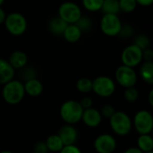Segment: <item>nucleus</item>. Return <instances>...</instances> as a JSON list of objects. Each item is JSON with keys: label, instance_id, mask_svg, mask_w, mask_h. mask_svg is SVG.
I'll return each instance as SVG.
<instances>
[{"label": "nucleus", "instance_id": "19", "mask_svg": "<svg viewBox=\"0 0 153 153\" xmlns=\"http://www.w3.org/2000/svg\"><path fill=\"white\" fill-rule=\"evenodd\" d=\"M136 143L137 148L143 153L153 152V139L151 134H140Z\"/></svg>", "mask_w": 153, "mask_h": 153}, {"label": "nucleus", "instance_id": "6", "mask_svg": "<svg viewBox=\"0 0 153 153\" xmlns=\"http://www.w3.org/2000/svg\"><path fill=\"white\" fill-rule=\"evenodd\" d=\"M133 122V126L139 134H151L153 129V117L151 112L142 109L138 111Z\"/></svg>", "mask_w": 153, "mask_h": 153}, {"label": "nucleus", "instance_id": "20", "mask_svg": "<svg viewBox=\"0 0 153 153\" xmlns=\"http://www.w3.org/2000/svg\"><path fill=\"white\" fill-rule=\"evenodd\" d=\"M45 143L47 145L48 152H59L65 146L62 140L56 134L49 135L46 139Z\"/></svg>", "mask_w": 153, "mask_h": 153}, {"label": "nucleus", "instance_id": "26", "mask_svg": "<svg viewBox=\"0 0 153 153\" xmlns=\"http://www.w3.org/2000/svg\"><path fill=\"white\" fill-rule=\"evenodd\" d=\"M120 11L125 13H132L137 6L135 0H118Z\"/></svg>", "mask_w": 153, "mask_h": 153}, {"label": "nucleus", "instance_id": "7", "mask_svg": "<svg viewBox=\"0 0 153 153\" xmlns=\"http://www.w3.org/2000/svg\"><path fill=\"white\" fill-rule=\"evenodd\" d=\"M58 17L67 24H75L82 17V10L75 3L64 2L58 7Z\"/></svg>", "mask_w": 153, "mask_h": 153}, {"label": "nucleus", "instance_id": "23", "mask_svg": "<svg viewBox=\"0 0 153 153\" xmlns=\"http://www.w3.org/2000/svg\"><path fill=\"white\" fill-rule=\"evenodd\" d=\"M76 89L82 93H89L92 91V80L82 77L80 78L76 82Z\"/></svg>", "mask_w": 153, "mask_h": 153}, {"label": "nucleus", "instance_id": "18", "mask_svg": "<svg viewBox=\"0 0 153 153\" xmlns=\"http://www.w3.org/2000/svg\"><path fill=\"white\" fill-rule=\"evenodd\" d=\"M141 78L148 84H153V62L152 61H144L139 71Z\"/></svg>", "mask_w": 153, "mask_h": 153}, {"label": "nucleus", "instance_id": "25", "mask_svg": "<svg viewBox=\"0 0 153 153\" xmlns=\"http://www.w3.org/2000/svg\"><path fill=\"white\" fill-rule=\"evenodd\" d=\"M124 98L129 103H134L139 98V91L135 87L126 88L124 91Z\"/></svg>", "mask_w": 153, "mask_h": 153}, {"label": "nucleus", "instance_id": "17", "mask_svg": "<svg viewBox=\"0 0 153 153\" xmlns=\"http://www.w3.org/2000/svg\"><path fill=\"white\" fill-rule=\"evenodd\" d=\"M62 35L67 42L75 43L82 38V30L76 24H68Z\"/></svg>", "mask_w": 153, "mask_h": 153}, {"label": "nucleus", "instance_id": "34", "mask_svg": "<svg viewBox=\"0 0 153 153\" xmlns=\"http://www.w3.org/2000/svg\"><path fill=\"white\" fill-rule=\"evenodd\" d=\"M80 105L82 106V108L83 109H87L90 108H92V100L90 97H84L82 98L80 101H79Z\"/></svg>", "mask_w": 153, "mask_h": 153}, {"label": "nucleus", "instance_id": "11", "mask_svg": "<svg viewBox=\"0 0 153 153\" xmlns=\"http://www.w3.org/2000/svg\"><path fill=\"white\" fill-rule=\"evenodd\" d=\"M93 146L98 153H113L117 148V141L111 134H103L96 137Z\"/></svg>", "mask_w": 153, "mask_h": 153}, {"label": "nucleus", "instance_id": "2", "mask_svg": "<svg viewBox=\"0 0 153 153\" xmlns=\"http://www.w3.org/2000/svg\"><path fill=\"white\" fill-rule=\"evenodd\" d=\"M60 117L65 124L74 125L82 120L83 108L79 101L69 100L65 101L60 107Z\"/></svg>", "mask_w": 153, "mask_h": 153}, {"label": "nucleus", "instance_id": "30", "mask_svg": "<svg viewBox=\"0 0 153 153\" xmlns=\"http://www.w3.org/2000/svg\"><path fill=\"white\" fill-rule=\"evenodd\" d=\"M22 79L26 81L28 80H30V79H33V78H36L35 77V71L33 70V68L31 67H28V68H25L23 67L22 68Z\"/></svg>", "mask_w": 153, "mask_h": 153}, {"label": "nucleus", "instance_id": "9", "mask_svg": "<svg viewBox=\"0 0 153 153\" xmlns=\"http://www.w3.org/2000/svg\"><path fill=\"white\" fill-rule=\"evenodd\" d=\"M115 78L117 82L120 86L126 89L130 87H134L137 82L138 76L134 68L122 65L118 66L116 70Z\"/></svg>", "mask_w": 153, "mask_h": 153}, {"label": "nucleus", "instance_id": "3", "mask_svg": "<svg viewBox=\"0 0 153 153\" xmlns=\"http://www.w3.org/2000/svg\"><path fill=\"white\" fill-rule=\"evenodd\" d=\"M109 125L112 131L119 136L129 134L133 128L131 117L123 111H116V113L109 118Z\"/></svg>", "mask_w": 153, "mask_h": 153}, {"label": "nucleus", "instance_id": "1", "mask_svg": "<svg viewBox=\"0 0 153 153\" xmlns=\"http://www.w3.org/2000/svg\"><path fill=\"white\" fill-rule=\"evenodd\" d=\"M2 96L4 100L9 105L19 104L25 96L23 82L13 79L12 81L4 84Z\"/></svg>", "mask_w": 153, "mask_h": 153}, {"label": "nucleus", "instance_id": "12", "mask_svg": "<svg viewBox=\"0 0 153 153\" xmlns=\"http://www.w3.org/2000/svg\"><path fill=\"white\" fill-rule=\"evenodd\" d=\"M56 134L60 137L65 146L74 144L78 138V132L76 128L73 125L68 124L62 126L58 129Z\"/></svg>", "mask_w": 153, "mask_h": 153}, {"label": "nucleus", "instance_id": "37", "mask_svg": "<svg viewBox=\"0 0 153 153\" xmlns=\"http://www.w3.org/2000/svg\"><path fill=\"white\" fill-rule=\"evenodd\" d=\"M124 153H143L142 151H140L137 147H131V148H128L126 149Z\"/></svg>", "mask_w": 153, "mask_h": 153}, {"label": "nucleus", "instance_id": "13", "mask_svg": "<svg viewBox=\"0 0 153 153\" xmlns=\"http://www.w3.org/2000/svg\"><path fill=\"white\" fill-rule=\"evenodd\" d=\"M102 118L103 117H102L100 110H98L94 108L83 109V113L82 116V121L88 127H91V128L98 127L101 124Z\"/></svg>", "mask_w": 153, "mask_h": 153}, {"label": "nucleus", "instance_id": "42", "mask_svg": "<svg viewBox=\"0 0 153 153\" xmlns=\"http://www.w3.org/2000/svg\"><path fill=\"white\" fill-rule=\"evenodd\" d=\"M144 153H153V152H144Z\"/></svg>", "mask_w": 153, "mask_h": 153}, {"label": "nucleus", "instance_id": "33", "mask_svg": "<svg viewBox=\"0 0 153 153\" xmlns=\"http://www.w3.org/2000/svg\"><path fill=\"white\" fill-rule=\"evenodd\" d=\"M134 33V30H133V28L129 25H125V26H122L121 28V30L119 32V35L121 37H125V38H128L130 37L132 34Z\"/></svg>", "mask_w": 153, "mask_h": 153}, {"label": "nucleus", "instance_id": "24", "mask_svg": "<svg viewBox=\"0 0 153 153\" xmlns=\"http://www.w3.org/2000/svg\"><path fill=\"white\" fill-rule=\"evenodd\" d=\"M104 0H82L83 7L90 12L100 11Z\"/></svg>", "mask_w": 153, "mask_h": 153}, {"label": "nucleus", "instance_id": "41", "mask_svg": "<svg viewBox=\"0 0 153 153\" xmlns=\"http://www.w3.org/2000/svg\"><path fill=\"white\" fill-rule=\"evenodd\" d=\"M4 0H0V6L4 4Z\"/></svg>", "mask_w": 153, "mask_h": 153}, {"label": "nucleus", "instance_id": "35", "mask_svg": "<svg viewBox=\"0 0 153 153\" xmlns=\"http://www.w3.org/2000/svg\"><path fill=\"white\" fill-rule=\"evenodd\" d=\"M143 60L144 61H152L153 60V51L152 49L146 48L143 50Z\"/></svg>", "mask_w": 153, "mask_h": 153}, {"label": "nucleus", "instance_id": "40", "mask_svg": "<svg viewBox=\"0 0 153 153\" xmlns=\"http://www.w3.org/2000/svg\"><path fill=\"white\" fill-rule=\"evenodd\" d=\"M0 153H13L12 152H10V151H2Z\"/></svg>", "mask_w": 153, "mask_h": 153}, {"label": "nucleus", "instance_id": "32", "mask_svg": "<svg viewBox=\"0 0 153 153\" xmlns=\"http://www.w3.org/2000/svg\"><path fill=\"white\" fill-rule=\"evenodd\" d=\"M34 152L37 153H48V150L45 142H39L34 146Z\"/></svg>", "mask_w": 153, "mask_h": 153}, {"label": "nucleus", "instance_id": "28", "mask_svg": "<svg viewBox=\"0 0 153 153\" xmlns=\"http://www.w3.org/2000/svg\"><path fill=\"white\" fill-rule=\"evenodd\" d=\"M75 24L82 30V32L84 31V30H90L91 28V19L86 17V16H82V15Z\"/></svg>", "mask_w": 153, "mask_h": 153}, {"label": "nucleus", "instance_id": "15", "mask_svg": "<svg viewBox=\"0 0 153 153\" xmlns=\"http://www.w3.org/2000/svg\"><path fill=\"white\" fill-rule=\"evenodd\" d=\"M15 70L12 67L9 62L0 58V84L4 85L14 78Z\"/></svg>", "mask_w": 153, "mask_h": 153}, {"label": "nucleus", "instance_id": "22", "mask_svg": "<svg viewBox=\"0 0 153 153\" xmlns=\"http://www.w3.org/2000/svg\"><path fill=\"white\" fill-rule=\"evenodd\" d=\"M100 11L104 14H117L120 12L118 0H104Z\"/></svg>", "mask_w": 153, "mask_h": 153}, {"label": "nucleus", "instance_id": "10", "mask_svg": "<svg viewBox=\"0 0 153 153\" xmlns=\"http://www.w3.org/2000/svg\"><path fill=\"white\" fill-rule=\"evenodd\" d=\"M121 61L124 65L129 67H135L143 61V50L134 43L127 46L122 51Z\"/></svg>", "mask_w": 153, "mask_h": 153}, {"label": "nucleus", "instance_id": "5", "mask_svg": "<svg viewBox=\"0 0 153 153\" xmlns=\"http://www.w3.org/2000/svg\"><path fill=\"white\" fill-rule=\"evenodd\" d=\"M116 91V82L108 76L101 75L92 80V91L101 98L111 97Z\"/></svg>", "mask_w": 153, "mask_h": 153}, {"label": "nucleus", "instance_id": "4", "mask_svg": "<svg viewBox=\"0 0 153 153\" xmlns=\"http://www.w3.org/2000/svg\"><path fill=\"white\" fill-rule=\"evenodd\" d=\"M5 29L13 36H21L27 30V21L23 14L13 12L6 15L4 22Z\"/></svg>", "mask_w": 153, "mask_h": 153}, {"label": "nucleus", "instance_id": "29", "mask_svg": "<svg viewBox=\"0 0 153 153\" xmlns=\"http://www.w3.org/2000/svg\"><path fill=\"white\" fill-rule=\"evenodd\" d=\"M102 117H105V118H110L115 113H116V109L115 108L110 105V104H106L104 106H102L101 109L100 110Z\"/></svg>", "mask_w": 153, "mask_h": 153}, {"label": "nucleus", "instance_id": "39", "mask_svg": "<svg viewBox=\"0 0 153 153\" xmlns=\"http://www.w3.org/2000/svg\"><path fill=\"white\" fill-rule=\"evenodd\" d=\"M149 103L152 107L153 106V90H152L149 93Z\"/></svg>", "mask_w": 153, "mask_h": 153}, {"label": "nucleus", "instance_id": "43", "mask_svg": "<svg viewBox=\"0 0 153 153\" xmlns=\"http://www.w3.org/2000/svg\"><path fill=\"white\" fill-rule=\"evenodd\" d=\"M31 153H37V152H31Z\"/></svg>", "mask_w": 153, "mask_h": 153}, {"label": "nucleus", "instance_id": "36", "mask_svg": "<svg viewBox=\"0 0 153 153\" xmlns=\"http://www.w3.org/2000/svg\"><path fill=\"white\" fill-rule=\"evenodd\" d=\"M137 4L142 6H150L153 3V0H135Z\"/></svg>", "mask_w": 153, "mask_h": 153}, {"label": "nucleus", "instance_id": "31", "mask_svg": "<svg viewBox=\"0 0 153 153\" xmlns=\"http://www.w3.org/2000/svg\"><path fill=\"white\" fill-rule=\"evenodd\" d=\"M59 153H82V151L74 144H72V145L64 146Z\"/></svg>", "mask_w": 153, "mask_h": 153}, {"label": "nucleus", "instance_id": "38", "mask_svg": "<svg viewBox=\"0 0 153 153\" xmlns=\"http://www.w3.org/2000/svg\"><path fill=\"white\" fill-rule=\"evenodd\" d=\"M5 17H6L5 12H4V10L0 6V24L4 23V20H5Z\"/></svg>", "mask_w": 153, "mask_h": 153}, {"label": "nucleus", "instance_id": "16", "mask_svg": "<svg viewBox=\"0 0 153 153\" xmlns=\"http://www.w3.org/2000/svg\"><path fill=\"white\" fill-rule=\"evenodd\" d=\"M25 94H28L30 97L36 98L39 97L43 91V84L37 78H33L26 81L23 83Z\"/></svg>", "mask_w": 153, "mask_h": 153}, {"label": "nucleus", "instance_id": "14", "mask_svg": "<svg viewBox=\"0 0 153 153\" xmlns=\"http://www.w3.org/2000/svg\"><path fill=\"white\" fill-rule=\"evenodd\" d=\"M7 61L14 70H21L26 66L28 63V56L23 51L15 50L11 53Z\"/></svg>", "mask_w": 153, "mask_h": 153}, {"label": "nucleus", "instance_id": "8", "mask_svg": "<svg viewBox=\"0 0 153 153\" xmlns=\"http://www.w3.org/2000/svg\"><path fill=\"white\" fill-rule=\"evenodd\" d=\"M122 26L123 24L117 14H103L100 22L101 31L108 37L119 35Z\"/></svg>", "mask_w": 153, "mask_h": 153}, {"label": "nucleus", "instance_id": "21", "mask_svg": "<svg viewBox=\"0 0 153 153\" xmlns=\"http://www.w3.org/2000/svg\"><path fill=\"white\" fill-rule=\"evenodd\" d=\"M67 25L68 24L65 21H63L60 17L57 16L50 20L48 23V29L52 34L60 35V34H63Z\"/></svg>", "mask_w": 153, "mask_h": 153}, {"label": "nucleus", "instance_id": "27", "mask_svg": "<svg viewBox=\"0 0 153 153\" xmlns=\"http://www.w3.org/2000/svg\"><path fill=\"white\" fill-rule=\"evenodd\" d=\"M134 44H135L136 46H138L142 50H144V49L150 48L151 40H150V39L148 38V36L142 34V35H138V36L135 38Z\"/></svg>", "mask_w": 153, "mask_h": 153}]
</instances>
